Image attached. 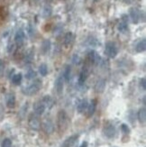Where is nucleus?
<instances>
[{"mask_svg": "<svg viewBox=\"0 0 146 147\" xmlns=\"http://www.w3.org/2000/svg\"><path fill=\"white\" fill-rule=\"evenodd\" d=\"M69 117L68 115L64 110H60L57 116V125H58V129L61 132H64L69 125Z\"/></svg>", "mask_w": 146, "mask_h": 147, "instance_id": "nucleus-1", "label": "nucleus"}, {"mask_svg": "<svg viewBox=\"0 0 146 147\" xmlns=\"http://www.w3.org/2000/svg\"><path fill=\"white\" fill-rule=\"evenodd\" d=\"M42 83V82L41 80L36 79L33 83H31L29 86L24 88L22 89V91L24 95H26V96H34L41 89Z\"/></svg>", "mask_w": 146, "mask_h": 147, "instance_id": "nucleus-2", "label": "nucleus"}, {"mask_svg": "<svg viewBox=\"0 0 146 147\" xmlns=\"http://www.w3.org/2000/svg\"><path fill=\"white\" fill-rule=\"evenodd\" d=\"M118 53V49L116 42H107L105 46V54L108 57V58L114 59L116 58Z\"/></svg>", "mask_w": 146, "mask_h": 147, "instance_id": "nucleus-3", "label": "nucleus"}, {"mask_svg": "<svg viewBox=\"0 0 146 147\" xmlns=\"http://www.w3.org/2000/svg\"><path fill=\"white\" fill-rule=\"evenodd\" d=\"M28 125L32 130L38 131L41 128V120L38 115L35 113H31L28 117Z\"/></svg>", "mask_w": 146, "mask_h": 147, "instance_id": "nucleus-4", "label": "nucleus"}, {"mask_svg": "<svg viewBox=\"0 0 146 147\" xmlns=\"http://www.w3.org/2000/svg\"><path fill=\"white\" fill-rule=\"evenodd\" d=\"M103 134L104 136L108 138V139H112L116 136V128L114 124L112 123H106L104 125V128H103Z\"/></svg>", "mask_w": 146, "mask_h": 147, "instance_id": "nucleus-5", "label": "nucleus"}, {"mask_svg": "<svg viewBox=\"0 0 146 147\" xmlns=\"http://www.w3.org/2000/svg\"><path fill=\"white\" fill-rule=\"evenodd\" d=\"M87 61L92 65H98L100 64V62L102 61V59L99 56V54L96 52V51L91 50L87 53Z\"/></svg>", "mask_w": 146, "mask_h": 147, "instance_id": "nucleus-6", "label": "nucleus"}, {"mask_svg": "<svg viewBox=\"0 0 146 147\" xmlns=\"http://www.w3.org/2000/svg\"><path fill=\"white\" fill-rule=\"evenodd\" d=\"M42 128L47 135H50L54 132V124L50 118H45L42 122Z\"/></svg>", "mask_w": 146, "mask_h": 147, "instance_id": "nucleus-7", "label": "nucleus"}, {"mask_svg": "<svg viewBox=\"0 0 146 147\" xmlns=\"http://www.w3.org/2000/svg\"><path fill=\"white\" fill-rule=\"evenodd\" d=\"M142 14L143 12L138 9L137 7H132L129 11V15L134 24H138L142 20Z\"/></svg>", "mask_w": 146, "mask_h": 147, "instance_id": "nucleus-8", "label": "nucleus"}, {"mask_svg": "<svg viewBox=\"0 0 146 147\" xmlns=\"http://www.w3.org/2000/svg\"><path fill=\"white\" fill-rule=\"evenodd\" d=\"M25 40V33L23 29H19L16 31L15 34V42L17 46H22Z\"/></svg>", "mask_w": 146, "mask_h": 147, "instance_id": "nucleus-9", "label": "nucleus"}, {"mask_svg": "<svg viewBox=\"0 0 146 147\" xmlns=\"http://www.w3.org/2000/svg\"><path fill=\"white\" fill-rule=\"evenodd\" d=\"M117 29L120 33H125L126 31H128V16L127 15H123L121 18V22L118 24Z\"/></svg>", "mask_w": 146, "mask_h": 147, "instance_id": "nucleus-10", "label": "nucleus"}, {"mask_svg": "<svg viewBox=\"0 0 146 147\" xmlns=\"http://www.w3.org/2000/svg\"><path fill=\"white\" fill-rule=\"evenodd\" d=\"M79 136L77 135V134L69 136L67 139L64 140V142L62 143L61 147H72L76 144V142L79 140Z\"/></svg>", "mask_w": 146, "mask_h": 147, "instance_id": "nucleus-11", "label": "nucleus"}, {"mask_svg": "<svg viewBox=\"0 0 146 147\" xmlns=\"http://www.w3.org/2000/svg\"><path fill=\"white\" fill-rule=\"evenodd\" d=\"M97 106H98V101L96 98L91 99L90 103L87 106V117H91L96 112L97 109Z\"/></svg>", "mask_w": 146, "mask_h": 147, "instance_id": "nucleus-12", "label": "nucleus"}, {"mask_svg": "<svg viewBox=\"0 0 146 147\" xmlns=\"http://www.w3.org/2000/svg\"><path fill=\"white\" fill-rule=\"evenodd\" d=\"M54 84H55V89L57 94L61 95L63 92V89H64V80H63L62 76H59L56 79Z\"/></svg>", "mask_w": 146, "mask_h": 147, "instance_id": "nucleus-13", "label": "nucleus"}, {"mask_svg": "<svg viewBox=\"0 0 146 147\" xmlns=\"http://www.w3.org/2000/svg\"><path fill=\"white\" fill-rule=\"evenodd\" d=\"M46 107L42 104V101H37L34 105V113H35L38 116H42V115L45 112Z\"/></svg>", "mask_w": 146, "mask_h": 147, "instance_id": "nucleus-14", "label": "nucleus"}, {"mask_svg": "<svg viewBox=\"0 0 146 147\" xmlns=\"http://www.w3.org/2000/svg\"><path fill=\"white\" fill-rule=\"evenodd\" d=\"M87 106H88V102L86 98L81 99L78 105H77V110L79 114H83L87 111Z\"/></svg>", "mask_w": 146, "mask_h": 147, "instance_id": "nucleus-15", "label": "nucleus"}, {"mask_svg": "<svg viewBox=\"0 0 146 147\" xmlns=\"http://www.w3.org/2000/svg\"><path fill=\"white\" fill-rule=\"evenodd\" d=\"M42 104L45 106V107L49 108V109H50V108L54 106V100L49 95L44 96V97L42 98Z\"/></svg>", "mask_w": 146, "mask_h": 147, "instance_id": "nucleus-16", "label": "nucleus"}, {"mask_svg": "<svg viewBox=\"0 0 146 147\" xmlns=\"http://www.w3.org/2000/svg\"><path fill=\"white\" fill-rule=\"evenodd\" d=\"M87 77H88V69H87V67H85L80 71V74L79 76V85H83L84 83L86 82Z\"/></svg>", "mask_w": 146, "mask_h": 147, "instance_id": "nucleus-17", "label": "nucleus"}, {"mask_svg": "<svg viewBox=\"0 0 146 147\" xmlns=\"http://www.w3.org/2000/svg\"><path fill=\"white\" fill-rule=\"evenodd\" d=\"M6 106L9 108H14L15 106V96L14 93H9L6 96Z\"/></svg>", "mask_w": 146, "mask_h": 147, "instance_id": "nucleus-18", "label": "nucleus"}, {"mask_svg": "<svg viewBox=\"0 0 146 147\" xmlns=\"http://www.w3.org/2000/svg\"><path fill=\"white\" fill-rule=\"evenodd\" d=\"M50 47H52V42H50V40L46 39L44 40L42 42V46H41V51L43 54H47L50 50Z\"/></svg>", "mask_w": 146, "mask_h": 147, "instance_id": "nucleus-19", "label": "nucleus"}, {"mask_svg": "<svg viewBox=\"0 0 146 147\" xmlns=\"http://www.w3.org/2000/svg\"><path fill=\"white\" fill-rule=\"evenodd\" d=\"M146 50V40L142 39L141 41H139L137 44L135 45V52L136 53H143Z\"/></svg>", "mask_w": 146, "mask_h": 147, "instance_id": "nucleus-20", "label": "nucleus"}, {"mask_svg": "<svg viewBox=\"0 0 146 147\" xmlns=\"http://www.w3.org/2000/svg\"><path fill=\"white\" fill-rule=\"evenodd\" d=\"M71 67L69 65H66L64 68V71H63L62 78L66 82H69V80H71Z\"/></svg>", "mask_w": 146, "mask_h": 147, "instance_id": "nucleus-21", "label": "nucleus"}, {"mask_svg": "<svg viewBox=\"0 0 146 147\" xmlns=\"http://www.w3.org/2000/svg\"><path fill=\"white\" fill-rule=\"evenodd\" d=\"M137 117H138L139 122H140L141 124H144L145 123V121H146V109H145L144 107L139 109Z\"/></svg>", "mask_w": 146, "mask_h": 147, "instance_id": "nucleus-22", "label": "nucleus"}, {"mask_svg": "<svg viewBox=\"0 0 146 147\" xmlns=\"http://www.w3.org/2000/svg\"><path fill=\"white\" fill-rule=\"evenodd\" d=\"M73 39H74V35L71 32H69L65 34V37H64V45L66 47H69L71 44L73 42Z\"/></svg>", "mask_w": 146, "mask_h": 147, "instance_id": "nucleus-23", "label": "nucleus"}, {"mask_svg": "<svg viewBox=\"0 0 146 147\" xmlns=\"http://www.w3.org/2000/svg\"><path fill=\"white\" fill-rule=\"evenodd\" d=\"M22 80H23V75H22V73L14 74L12 78H11V80H12L13 84H14V85H19L22 82Z\"/></svg>", "mask_w": 146, "mask_h": 147, "instance_id": "nucleus-24", "label": "nucleus"}, {"mask_svg": "<svg viewBox=\"0 0 146 147\" xmlns=\"http://www.w3.org/2000/svg\"><path fill=\"white\" fill-rule=\"evenodd\" d=\"M106 87V80H100L98 81L96 85V90L97 92H102L104 90V88Z\"/></svg>", "mask_w": 146, "mask_h": 147, "instance_id": "nucleus-25", "label": "nucleus"}, {"mask_svg": "<svg viewBox=\"0 0 146 147\" xmlns=\"http://www.w3.org/2000/svg\"><path fill=\"white\" fill-rule=\"evenodd\" d=\"M39 73L42 77H45L48 74V67L45 63H42V64L39 66Z\"/></svg>", "mask_w": 146, "mask_h": 147, "instance_id": "nucleus-26", "label": "nucleus"}, {"mask_svg": "<svg viewBox=\"0 0 146 147\" xmlns=\"http://www.w3.org/2000/svg\"><path fill=\"white\" fill-rule=\"evenodd\" d=\"M36 77V72L34 71V69H29V71L25 74V78L27 80H34Z\"/></svg>", "mask_w": 146, "mask_h": 147, "instance_id": "nucleus-27", "label": "nucleus"}, {"mask_svg": "<svg viewBox=\"0 0 146 147\" xmlns=\"http://www.w3.org/2000/svg\"><path fill=\"white\" fill-rule=\"evenodd\" d=\"M52 7L48 5V6H45V7H44L42 15H43L44 17H49V16H50V15H52Z\"/></svg>", "mask_w": 146, "mask_h": 147, "instance_id": "nucleus-28", "label": "nucleus"}, {"mask_svg": "<svg viewBox=\"0 0 146 147\" xmlns=\"http://www.w3.org/2000/svg\"><path fill=\"white\" fill-rule=\"evenodd\" d=\"M120 128H121V131L124 135H129L130 134V127L126 125V124H122L121 126H120Z\"/></svg>", "mask_w": 146, "mask_h": 147, "instance_id": "nucleus-29", "label": "nucleus"}, {"mask_svg": "<svg viewBox=\"0 0 146 147\" xmlns=\"http://www.w3.org/2000/svg\"><path fill=\"white\" fill-rule=\"evenodd\" d=\"M34 53L31 51V52L26 56H25V60H24L25 63H26V64H28V63H31L32 61H33V60H34Z\"/></svg>", "mask_w": 146, "mask_h": 147, "instance_id": "nucleus-30", "label": "nucleus"}, {"mask_svg": "<svg viewBox=\"0 0 146 147\" xmlns=\"http://www.w3.org/2000/svg\"><path fill=\"white\" fill-rule=\"evenodd\" d=\"M11 146H12V141L9 138H5L1 143V147H11Z\"/></svg>", "mask_w": 146, "mask_h": 147, "instance_id": "nucleus-31", "label": "nucleus"}, {"mask_svg": "<svg viewBox=\"0 0 146 147\" xmlns=\"http://www.w3.org/2000/svg\"><path fill=\"white\" fill-rule=\"evenodd\" d=\"M5 64L4 60L0 59V78H2L4 73H5Z\"/></svg>", "mask_w": 146, "mask_h": 147, "instance_id": "nucleus-32", "label": "nucleus"}, {"mask_svg": "<svg viewBox=\"0 0 146 147\" xmlns=\"http://www.w3.org/2000/svg\"><path fill=\"white\" fill-rule=\"evenodd\" d=\"M140 87L143 91L146 89V79L144 78V77L140 80Z\"/></svg>", "mask_w": 146, "mask_h": 147, "instance_id": "nucleus-33", "label": "nucleus"}, {"mask_svg": "<svg viewBox=\"0 0 146 147\" xmlns=\"http://www.w3.org/2000/svg\"><path fill=\"white\" fill-rule=\"evenodd\" d=\"M72 61H73V63L74 64H79L80 63V58L78 56V55H74L73 56V59H72Z\"/></svg>", "mask_w": 146, "mask_h": 147, "instance_id": "nucleus-34", "label": "nucleus"}, {"mask_svg": "<svg viewBox=\"0 0 146 147\" xmlns=\"http://www.w3.org/2000/svg\"><path fill=\"white\" fill-rule=\"evenodd\" d=\"M15 49V45H14V43H9L8 44V46H7V52L9 53H11L13 51H14Z\"/></svg>", "mask_w": 146, "mask_h": 147, "instance_id": "nucleus-35", "label": "nucleus"}, {"mask_svg": "<svg viewBox=\"0 0 146 147\" xmlns=\"http://www.w3.org/2000/svg\"><path fill=\"white\" fill-rule=\"evenodd\" d=\"M28 31H29V34H30V36H33V34H34V27L32 26L31 24L29 25V29H28Z\"/></svg>", "mask_w": 146, "mask_h": 147, "instance_id": "nucleus-36", "label": "nucleus"}, {"mask_svg": "<svg viewBox=\"0 0 146 147\" xmlns=\"http://www.w3.org/2000/svg\"><path fill=\"white\" fill-rule=\"evenodd\" d=\"M87 146H88V144H87V142L84 141L83 143H82V144H81L79 147H87Z\"/></svg>", "mask_w": 146, "mask_h": 147, "instance_id": "nucleus-37", "label": "nucleus"}, {"mask_svg": "<svg viewBox=\"0 0 146 147\" xmlns=\"http://www.w3.org/2000/svg\"><path fill=\"white\" fill-rule=\"evenodd\" d=\"M124 1L126 2V3H130V2H132L133 0H124Z\"/></svg>", "mask_w": 146, "mask_h": 147, "instance_id": "nucleus-38", "label": "nucleus"}, {"mask_svg": "<svg viewBox=\"0 0 146 147\" xmlns=\"http://www.w3.org/2000/svg\"><path fill=\"white\" fill-rule=\"evenodd\" d=\"M143 105H145V97L143 98Z\"/></svg>", "mask_w": 146, "mask_h": 147, "instance_id": "nucleus-39", "label": "nucleus"}]
</instances>
